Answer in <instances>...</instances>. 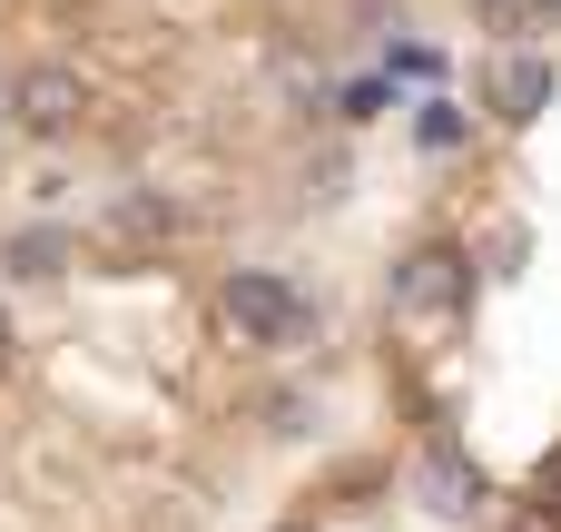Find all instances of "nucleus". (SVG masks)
Here are the masks:
<instances>
[{"instance_id":"5","label":"nucleus","mask_w":561,"mask_h":532,"mask_svg":"<svg viewBox=\"0 0 561 532\" xmlns=\"http://www.w3.org/2000/svg\"><path fill=\"white\" fill-rule=\"evenodd\" d=\"M59 257H69V237H59V227H20V237L0 247V267H10V276H59Z\"/></svg>"},{"instance_id":"9","label":"nucleus","mask_w":561,"mask_h":532,"mask_svg":"<svg viewBox=\"0 0 561 532\" xmlns=\"http://www.w3.org/2000/svg\"><path fill=\"white\" fill-rule=\"evenodd\" d=\"M286 532H316V523H286Z\"/></svg>"},{"instance_id":"8","label":"nucleus","mask_w":561,"mask_h":532,"mask_svg":"<svg viewBox=\"0 0 561 532\" xmlns=\"http://www.w3.org/2000/svg\"><path fill=\"white\" fill-rule=\"evenodd\" d=\"M0 355H10V316H0Z\"/></svg>"},{"instance_id":"6","label":"nucleus","mask_w":561,"mask_h":532,"mask_svg":"<svg viewBox=\"0 0 561 532\" xmlns=\"http://www.w3.org/2000/svg\"><path fill=\"white\" fill-rule=\"evenodd\" d=\"M454 138H463V118H454V99H434L424 109V148H454Z\"/></svg>"},{"instance_id":"2","label":"nucleus","mask_w":561,"mask_h":532,"mask_svg":"<svg viewBox=\"0 0 561 532\" xmlns=\"http://www.w3.org/2000/svg\"><path fill=\"white\" fill-rule=\"evenodd\" d=\"M463 296H473V267H463L444 237H434V247H414V257L385 276V306H394V316H454Z\"/></svg>"},{"instance_id":"4","label":"nucleus","mask_w":561,"mask_h":532,"mask_svg":"<svg viewBox=\"0 0 561 532\" xmlns=\"http://www.w3.org/2000/svg\"><path fill=\"white\" fill-rule=\"evenodd\" d=\"M493 109L523 128V118H542L552 109V59H523V49H503L493 59Z\"/></svg>"},{"instance_id":"3","label":"nucleus","mask_w":561,"mask_h":532,"mask_svg":"<svg viewBox=\"0 0 561 532\" xmlns=\"http://www.w3.org/2000/svg\"><path fill=\"white\" fill-rule=\"evenodd\" d=\"M10 109H20V128H30V138H59V128L79 118V79H69L59 59H39V69L20 79V99H10Z\"/></svg>"},{"instance_id":"7","label":"nucleus","mask_w":561,"mask_h":532,"mask_svg":"<svg viewBox=\"0 0 561 532\" xmlns=\"http://www.w3.org/2000/svg\"><path fill=\"white\" fill-rule=\"evenodd\" d=\"M542 494H552V503H561V464H542Z\"/></svg>"},{"instance_id":"1","label":"nucleus","mask_w":561,"mask_h":532,"mask_svg":"<svg viewBox=\"0 0 561 532\" xmlns=\"http://www.w3.org/2000/svg\"><path fill=\"white\" fill-rule=\"evenodd\" d=\"M217 306H227L237 346H256V355H296V346L316 336V306H306V296H296L276 267H227Z\"/></svg>"}]
</instances>
